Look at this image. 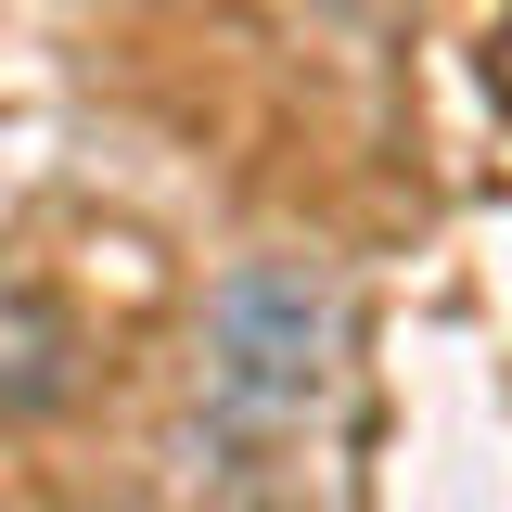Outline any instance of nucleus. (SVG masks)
Returning <instances> with one entry per match:
<instances>
[{
	"label": "nucleus",
	"mask_w": 512,
	"mask_h": 512,
	"mask_svg": "<svg viewBox=\"0 0 512 512\" xmlns=\"http://www.w3.org/2000/svg\"><path fill=\"white\" fill-rule=\"evenodd\" d=\"M52 397H77V333L39 295H0V423H26Z\"/></svg>",
	"instance_id": "1"
}]
</instances>
